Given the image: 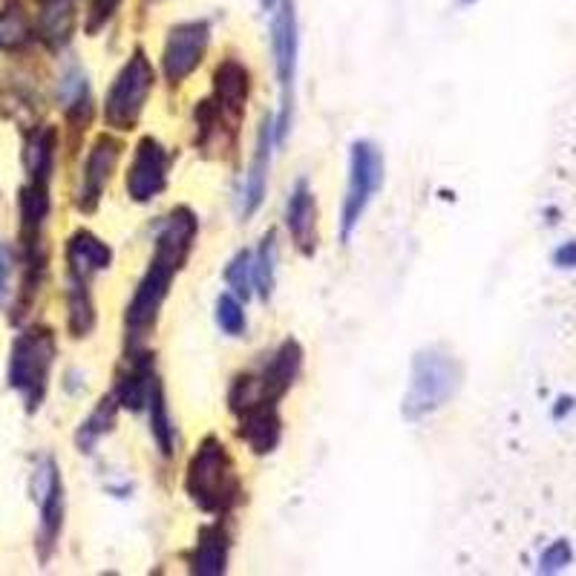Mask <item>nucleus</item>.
Masks as SVG:
<instances>
[{"mask_svg": "<svg viewBox=\"0 0 576 576\" xmlns=\"http://www.w3.org/2000/svg\"><path fill=\"white\" fill-rule=\"evenodd\" d=\"M297 49H301V38H297L294 0H283L277 7L274 21H271V52H274L277 81L283 87V110H280V119L274 121L277 142H283L289 127H292V87L294 75H297Z\"/></svg>", "mask_w": 576, "mask_h": 576, "instance_id": "obj_8", "label": "nucleus"}, {"mask_svg": "<svg viewBox=\"0 0 576 576\" xmlns=\"http://www.w3.org/2000/svg\"><path fill=\"white\" fill-rule=\"evenodd\" d=\"M277 142L274 133V119L266 116L260 125V133H257V151H254L251 167H248V176H245V188H243V216H254L260 211L262 199H266V190H269V171H271V148Z\"/></svg>", "mask_w": 576, "mask_h": 576, "instance_id": "obj_14", "label": "nucleus"}, {"mask_svg": "<svg viewBox=\"0 0 576 576\" xmlns=\"http://www.w3.org/2000/svg\"><path fill=\"white\" fill-rule=\"evenodd\" d=\"M285 225H289V234H292L294 245H297L306 257H311V254L317 251V202L306 179H301V183L292 188L289 208H285Z\"/></svg>", "mask_w": 576, "mask_h": 576, "instance_id": "obj_16", "label": "nucleus"}, {"mask_svg": "<svg viewBox=\"0 0 576 576\" xmlns=\"http://www.w3.org/2000/svg\"><path fill=\"white\" fill-rule=\"evenodd\" d=\"M32 496L40 510V548L44 560L56 548V539L63 528V482L56 458H44L32 475Z\"/></svg>", "mask_w": 576, "mask_h": 576, "instance_id": "obj_11", "label": "nucleus"}, {"mask_svg": "<svg viewBox=\"0 0 576 576\" xmlns=\"http://www.w3.org/2000/svg\"><path fill=\"white\" fill-rule=\"evenodd\" d=\"M9 277H12V254L3 243H0V306L7 301L9 292Z\"/></svg>", "mask_w": 576, "mask_h": 576, "instance_id": "obj_29", "label": "nucleus"}, {"mask_svg": "<svg viewBox=\"0 0 576 576\" xmlns=\"http://www.w3.org/2000/svg\"><path fill=\"white\" fill-rule=\"evenodd\" d=\"M380 185H384V153L372 142H355L349 153V185L343 211H340V239L343 243L352 239Z\"/></svg>", "mask_w": 576, "mask_h": 576, "instance_id": "obj_7", "label": "nucleus"}, {"mask_svg": "<svg viewBox=\"0 0 576 576\" xmlns=\"http://www.w3.org/2000/svg\"><path fill=\"white\" fill-rule=\"evenodd\" d=\"M303 369V346L294 338L283 340L271 361H266L260 372H245L237 375L231 384L228 403L231 412L248 410L254 403H277L289 389L294 387V380Z\"/></svg>", "mask_w": 576, "mask_h": 576, "instance_id": "obj_4", "label": "nucleus"}, {"mask_svg": "<svg viewBox=\"0 0 576 576\" xmlns=\"http://www.w3.org/2000/svg\"><path fill=\"white\" fill-rule=\"evenodd\" d=\"M274 3H277V0H262V7H266V9H271Z\"/></svg>", "mask_w": 576, "mask_h": 576, "instance_id": "obj_30", "label": "nucleus"}, {"mask_svg": "<svg viewBox=\"0 0 576 576\" xmlns=\"http://www.w3.org/2000/svg\"><path fill=\"white\" fill-rule=\"evenodd\" d=\"M67 306H70V332L72 338H87L95 326V306L90 297V289L84 280H72L70 294H67Z\"/></svg>", "mask_w": 576, "mask_h": 576, "instance_id": "obj_24", "label": "nucleus"}, {"mask_svg": "<svg viewBox=\"0 0 576 576\" xmlns=\"http://www.w3.org/2000/svg\"><path fill=\"white\" fill-rule=\"evenodd\" d=\"M216 326H220L228 338H239V334L245 332V308L239 297H234V294H220V301H216Z\"/></svg>", "mask_w": 576, "mask_h": 576, "instance_id": "obj_28", "label": "nucleus"}, {"mask_svg": "<svg viewBox=\"0 0 576 576\" xmlns=\"http://www.w3.org/2000/svg\"><path fill=\"white\" fill-rule=\"evenodd\" d=\"M148 410H151V435L156 442L158 452L165 458L174 456V444H176V430H174V419H171V407H167L165 398V387L153 380L151 398H148Z\"/></svg>", "mask_w": 576, "mask_h": 576, "instance_id": "obj_21", "label": "nucleus"}, {"mask_svg": "<svg viewBox=\"0 0 576 576\" xmlns=\"http://www.w3.org/2000/svg\"><path fill=\"white\" fill-rule=\"evenodd\" d=\"M72 26H75V9L70 0H49L40 15V38L47 40L49 47H63L70 40Z\"/></svg>", "mask_w": 576, "mask_h": 576, "instance_id": "obj_22", "label": "nucleus"}, {"mask_svg": "<svg viewBox=\"0 0 576 576\" xmlns=\"http://www.w3.org/2000/svg\"><path fill=\"white\" fill-rule=\"evenodd\" d=\"M52 364H56V334L44 326L17 334L9 355V387L24 395L30 412L38 410L47 395Z\"/></svg>", "mask_w": 576, "mask_h": 576, "instance_id": "obj_5", "label": "nucleus"}, {"mask_svg": "<svg viewBox=\"0 0 576 576\" xmlns=\"http://www.w3.org/2000/svg\"><path fill=\"white\" fill-rule=\"evenodd\" d=\"M199 234V220L197 213L190 208L179 205L167 213V220L162 222V228L156 234V248H153L151 266L144 271V277L139 280L133 301L127 306V338L139 343L156 329L158 311L165 306L174 277L185 269L193 243Z\"/></svg>", "mask_w": 576, "mask_h": 576, "instance_id": "obj_1", "label": "nucleus"}, {"mask_svg": "<svg viewBox=\"0 0 576 576\" xmlns=\"http://www.w3.org/2000/svg\"><path fill=\"white\" fill-rule=\"evenodd\" d=\"M277 231H269L262 237L257 257H254V289L260 292L262 301H271L277 283Z\"/></svg>", "mask_w": 576, "mask_h": 576, "instance_id": "obj_25", "label": "nucleus"}, {"mask_svg": "<svg viewBox=\"0 0 576 576\" xmlns=\"http://www.w3.org/2000/svg\"><path fill=\"white\" fill-rule=\"evenodd\" d=\"M461 384V369H458L456 357L442 352L438 346L421 349L412 357L410 389L403 395V419L421 421L424 415H433L450 401Z\"/></svg>", "mask_w": 576, "mask_h": 576, "instance_id": "obj_3", "label": "nucleus"}, {"mask_svg": "<svg viewBox=\"0 0 576 576\" xmlns=\"http://www.w3.org/2000/svg\"><path fill=\"white\" fill-rule=\"evenodd\" d=\"M30 38V21H26L24 9L12 3L0 12V49L21 47Z\"/></svg>", "mask_w": 576, "mask_h": 576, "instance_id": "obj_27", "label": "nucleus"}, {"mask_svg": "<svg viewBox=\"0 0 576 576\" xmlns=\"http://www.w3.org/2000/svg\"><path fill=\"white\" fill-rule=\"evenodd\" d=\"M211 44V30L205 21H185L167 32L162 49V72L171 84H183L188 75L197 72Z\"/></svg>", "mask_w": 576, "mask_h": 576, "instance_id": "obj_9", "label": "nucleus"}, {"mask_svg": "<svg viewBox=\"0 0 576 576\" xmlns=\"http://www.w3.org/2000/svg\"><path fill=\"white\" fill-rule=\"evenodd\" d=\"M153 84H156V70H153L151 58L142 47L133 49V56L127 58L125 67L119 70L116 81L107 90L104 98V121L113 130L127 133L139 125L144 113V104L151 98Z\"/></svg>", "mask_w": 576, "mask_h": 576, "instance_id": "obj_6", "label": "nucleus"}, {"mask_svg": "<svg viewBox=\"0 0 576 576\" xmlns=\"http://www.w3.org/2000/svg\"><path fill=\"white\" fill-rule=\"evenodd\" d=\"M167 171H171V156H167L165 144L153 136H144L142 142L136 144L133 165L127 171V197L139 205L156 199L167 188Z\"/></svg>", "mask_w": 576, "mask_h": 576, "instance_id": "obj_10", "label": "nucleus"}, {"mask_svg": "<svg viewBox=\"0 0 576 576\" xmlns=\"http://www.w3.org/2000/svg\"><path fill=\"white\" fill-rule=\"evenodd\" d=\"M465 3H473V0H465Z\"/></svg>", "mask_w": 576, "mask_h": 576, "instance_id": "obj_31", "label": "nucleus"}, {"mask_svg": "<svg viewBox=\"0 0 576 576\" xmlns=\"http://www.w3.org/2000/svg\"><path fill=\"white\" fill-rule=\"evenodd\" d=\"M121 151L125 144L119 139H113L110 133H104L95 139V144L90 148V156L84 162V174H81V188H79V208L81 211H95L102 202L104 190L110 185L113 171L119 165Z\"/></svg>", "mask_w": 576, "mask_h": 576, "instance_id": "obj_12", "label": "nucleus"}, {"mask_svg": "<svg viewBox=\"0 0 576 576\" xmlns=\"http://www.w3.org/2000/svg\"><path fill=\"white\" fill-rule=\"evenodd\" d=\"M56 142L58 133L52 127H40L30 136L26 142V171H30V183H49L52 176V162H56Z\"/></svg>", "mask_w": 576, "mask_h": 576, "instance_id": "obj_20", "label": "nucleus"}, {"mask_svg": "<svg viewBox=\"0 0 576 576\" xmlns=\"http://www.w3.org/2000/svg\"><path fill=\"white\" fill-rule=\"evenodd\" d=\"M113 262V248L104 239H98L93 231H75L67 243V266H70L72 280H84L98 271H107Z\"/></svg>", "mask_w": 576, "mask_h": 576, "instance_id": "obj_17", "label": "nucleus"}, {"mask_svg": "<svg viewBox=\"0 0 576 576\" xmlns=\"http://www.w3.org/2000/svg\"><path fill=\"white\" fill-rule=\"evenodd\" d=\"M116 410H119V398H116V392L104 395L102 403L95 407L93 415L81 424L79 435H75V444L81 447V452H93L98 438L110 433L113 424H116Z\"/></svg>", "mask_w": 576, "mask_h": 576, "instance_id": "obj_23", "label": "nucleus"}, {"mask_svg": "<svg viewBox=\"0 0 576 576\" xmlns=\"http://www.w3.org/2000/svg\"><path fill=\"white\" fill-rule=\"evenodd\" d=\"M185 493L190 502L211 516H225L243 502V482L237 475V465L231 458L228 447L208 435L190 456L188 473H185Z\"/></svg>", "mask_w": 576, "mask_h": 576, "instance_id": "obj_2", "label": "nucleus"}, {"mask_svg": "<svg viewBox=\"0 0 576 576\" xmlns=\"http://www.w3.org/2000/svg\"><path fill=\"white\" fill-rule=\"evenodd\" d=\"M228 551H231V533L225 525H205L199 530L197 545L190 551L188 565L190 574L199 576H220L228 571Z\"/></svg>", "mask_w": 576, "mask_h": 576, "instance_id": "obj_18", "label": "nucleus"}, {"mask_svg": "<svg viewBox=\"0 0 576 576\" xmlns=\"http://www.w3.org/2000/svg\"><path fill=\"white\" fill-rule=\"evenodd\" d=\"M225 283H228L231 294L239 297V301H248L254 294V257L248 248L234 254V260L225 269Z\"/></svg>", "mask_w": 576, "mask_h": 576, "instance_id": "obj_26", "label": "nucleus"}, {"mask_svg": "<svg viewBox=\"0 0 576 576\" xmlns=\"http://www.w3.org/2000/svg\"><path fill=\"white\" fill-rule=\"evenodd\" d=\"M153 355H139L130 361L127 372L121 375L119 387H116V398H119V407L133 412H142L148 398H151L153 389Z\"/></svg>", "mask_w": 576, "mask_h": 576, "instance_id": "obj_19", "label": "nucleus"}, {"mask_svg": "<svg viewBox=\"0 0 576 576\" xmlns=\"http://www.w3.org/2000/svg\"><path fill=\"white\" fill-rule=\"evenodd\" d=\"M237 435L251 447L254 456H269L277 450L283 438V419L277 412V403H254L248 410L237 412Z\"/></svg>", "mask_w": 576, "mask_h": 576, "instance_id": "obj_13", "label": "nucleus"}, {"mask_svg": "<svg viewBox=\"0 0 576 576\" xmlns=\"http://www.w3.org/2000/svg\"><path fill=\"white\" fill-rule=\"evenodd\" d=\"M251 95V72L237 58L225 61L213 70V102L220 104V110L234 121L243 119L245 104Z\"/></svg>", "mask_w": 576, "mask_h": 576, "instance_id": "obj_15", "label": "nucleus"}]
</instances>
